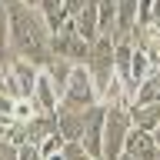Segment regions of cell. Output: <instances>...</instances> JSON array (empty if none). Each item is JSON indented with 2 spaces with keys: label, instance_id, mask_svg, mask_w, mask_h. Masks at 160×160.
Returning a JSON list of instances; mask_svg holds the SVG:
<instances>
[{
  "label": "cell",
  "instance_id": "18",
  "mask_svg": "<svg viewBox=\"0 0 160 160\" xmlns=\"http://www.w3.org/2000/svg\"><path fill=\"white\" fill-rule=\"evenodd\" d=\"M7 47H10V13L0 3V50H7Z\"/></svg>",
  "mask_w": 160,
  "mask_h": 160
},
{
  "label": "cell",
  "instance_id": "15",
  "mask_svg": "<svg viewBox=\"0 0 160 160\" xmlns=\"http://www.w3.org/2000/svg\"><path fill=\"white\" fill-rule=\"evenodd\" d=\"M60 160H93V157H90V150L80 140H67L63 150H60Z\"/></svg>",
  "mask_w": 160,
  "mask_h": 160
},
{
  "label": "cell",
  "instance_id": "17",
  "mask_svg": "<svg viewBox=\"0 0 160 160\" xmlns=\"http://www.w3.org/2000/svg\"><path fill=\"white\" fill-rule=\"evenodd\" d=\"M33 113H40V110L33 107V100H30V97H23V100L13 103V123H27Z\"/></svg>",
  "mask_w": 160,
  "mask_h": 160
},
{
  "label": "cell",
  "instance_id": "9",
  "mask_svg": "<svg viewBox=\"0 0 160 160\" xmlns=\"http://www.w3.org/2000/svg\"><path fill=\"white\" fill-rule=\"evenodd\" d=\"M83 117L87 110H73V107H57V123H60V133L67 140H80L83 137Z\"/></svg>",
  "mask_w": 160,
  "mask_h": 160
},
{
  "label": "cell",
  "instance_id": "19",
  "mask_svg": "<svg viewBox=\"0 0 160 160\" xmlns=\"http://www.w3.org/2000/svg\"><path fill=\"white\" fill-rule=\"evenodd\" d=\"M0 160H20V147L13 143V140H0Z\"/></svg>",
  "mask_w": 160,
  "mask_h": 160
},
{
  "label": "cell",
  "instance_id": "5",
  "mask_svg": "<svg viewBox=\"0 0 160 160\" xmlns=\"http://www.w3.org/2000/svg\"><path fill=\"white\" fill-rule=\"evenodd\" d=\"M103 127H107V103H97V107L87 110V117H83V137H80V143L90 150L93 160H103Z\"/></svg>",
  "mask_w": 160,
  "mask_h": 160
},
{
  "label": "cell",
  "instance_id": "1",
  "mask_svg": "<svg viewBox=\"0 0 160 160\" xmlns=\"http://www.w3.org/2000/svg\"><path fill=\"white\" fill-rule=\"evenodd\" d=\"M83 67L90 70V77H93V83H97V90H100V100H103L110 83L117 80V40L110 37V33H100V37L90 43V57H87Z\"/></svg>",
  "mask_w": 160,
  "mask_h": 160
},
{
  "label": "cell",
  "instance_id": "11",
  "mask_svg": "<svg viewBox=\"0 0 160 160\" xmlns=\"http://www.w3.org/2000/svg\"><path fill=\"white\" fill-rule=\"evenodd\" d=\"M130 117L137 130H153L160 127V103H130Z\"/></svg>",
  "mask_w": 160,
  "mask_h": 160
},
{
  "label": "cell",
  "instance_id": "16",
  "mask_svg": "<svg viewBox=\"0 0 160 160\" xmlns=\"http://www.w3.org/2000/svg\"><path fill=\"white\" fill-rule=\"evenodd\" d=\"M157 0H137V27H153Z\"/></svg>",
  "mask_w": 160,
  "mask_h": 160
},
{
  "label": "cell",
  "instance_id": "22",
  "mask_svg": "<svg viewBox=\"0 0 160 160\" xmlns=\"http://www.w3.org/2000/svg\"><path fill=\"white\" fill-rule=\"evenodd\" d=\"M150 60H153V70H157V73H160V53H153V57H150Z\"/></svg>",
  "mask_w": 160,
  "mask_h": 160
},
{
  "label": "cell",
  "instance_id": "6",
  "mask_svg": "<svg viewBox=\"0 0 160 160\" xmlns=\"http://www.w3.org/2000/svg\"><path fill=\"white\" fill-rule=\"evenodd\" d=\"M33 107L40 110V113H57V107H60V90H57V83L50 80V73L47 70H40V77H37V87H33Z\"/></svg>",
  "mask_w": 160,
  "mask_h": 160
},
{
  "label": "cell",
  "instance_id": "23",
  "mask_svg": "<svg viewBox=\"0 0 160 160\" xmlns=\"http://www.w3.org/2000/svg\"><path fill=\"white\" fill-rule=\"evenodd\" d=\"M3 137H7V123H0V140H3Z\"/></svg>",
  "mask_w": 160,
  "mask_h": 160
},
{
  "label": "cell",
  "instance_id": "3",
  "mask_svg": "<svg viewBox=\"0 0 160 160\" xmlns=\"http://www.w3.org/2000/svg\"><path fill=\"white\" fill-rule=\"evenodd\" d=\"M60 103H63V107H73V110H90V107H97V103H103L97 83H93V77H90V70L83 67V63L73 70V77H70Z\"/></svg>",
  "mask_w": 160,
  "mask_h": 160
},
{
  "label": "cell",
  "instance_id": "25",
  "mask_svg": "<svg viewBox=\"0 0 160 160\" xmlns=\"http://www.w3.org/2000/svg\"><path fill=\"white\" fill-rule=\"evenodd\" d=\"M23 3H30V7H40V0H23Z\"/></svg>",
  "mask_w": 160,
  "mask_h": 160
},
{
  "label": "cell",
  "instance_id": "24",
  "mask_svg": "<svg viewBox=\"0 0 160 160\" xmlns=\"http://www.w3.org/2000/svg\"><path fill=\"white\" fill-rule=\"evenodd\" d=\"M153 140H157V147H160V127H157V130H153Z\"/></svg>",
  "mask_w": 160,
  "mask_h": 160
},
{
  "label": "cell",
  "instance_id": "7",
  "mask_svg": "<svg viewBox=\"0 0 160 160\" xmlns=\"http://www.w3.org/2000/svg\"><path fill=\"white\" fill-rule=\"evenodd\" d=\"M123 153H130V157H137V160H160V147H157V140H153V133L150 130H137V127L130 130Z\"/></svg>",
  "mask_w": 160,
  "mask_h": 160
},
{
  "label": "cell",
  "instance_id": "12",
  "mask_svg": "<svg viewBox=\"0 0 160 160\" xmlns=\"http://www.w3.org/2000/svg\"><path fill=\"white\" fill-rule=\"evenodd\" d=\"M43 70L50 73V80L57 83L60 97H63V90H67V83H70V77H73V70H77V63H73V60H67V57H50V63H47Z\"/></svg>",
  "mask_w": 160,
  "mask_h": 160
},
{
  "label": "cell",
  "instance_id": "10",
  "mask_svg": "<svg viewBox=\"0 0 160 160\" xmlns=\"http://www.w3.org/2000/svg\"><path fill=\"white\" fill-rule=\"evenodd\" d=\"M70 20L77 23V30H80V33H83V37L90 40V43H93V40H97L100 33H103V30H100V7H97V0H90L87 7L80 10L77 17H70Z\"/></svg>",
  "mask_w": 160,
  "mask_h": 160
},
{
  "label": "cell",
  "instance_id": "14",
  "mask_svg": "<svg viewBox=\"0 0 160 160\" xmlns=\"http://www.w3.org/2000/svg\"><path fill=\"white\" fill-rule=\"evenodd\" d=\"M130 103H160V73L157 70H150L147 77L140 80V87H137Z\"/></svg>",
  "mask_w": 160,
  "mask_h": 160
},
{
  "label": "cell",
  "instance_id": "21",
  "mask_svg": "<svg viewBox=\"0 0 160 160\" xmlns=\"http://www.w3.org/2000/svg\"><path fill=\"white\" fill-rule=\"evenodd\" d=\"M87 3H90V0H63V7H67V17H77L80 10L87 7Z\"/></svg>",
  "mask_w": 160,
  "mask_h": 160
},
{
  "label": "cell",
  "instance_id": "26",
  "mask_svg": "<svg viewBox=\"0 0 160 160\" xmlns=\"http://www.w3.org/2000/svg\"><path fill=\"white\" fill-rule=\"evenodd\" d=\"M120 160H137V157H130V153H123V157H120Z\"/></svg>",
  "mask_w": 160,
  "mask_h": 160
},
{
  "label": "cell",
  "instance_id": "4",
  "mask_svg": "<svg viewBox=\"0 0 160 160\" xmlns=\"http://www.w3.org/2000/svg\"><path fill=\"white\" fill-rule=\"evenodd\" d=\"M50 50H53V57H67V60H73V63L80 67V63H87V57H90V40L77 30L73 20H67V23L53 33Z\"/></svg>",
  "mask_w": 160,
  "mask_h": 160
},
{
  "label": "cell",
  "instance_id": "8",
  "mask_svg": "<svg viewBox=\"0 0 160 160\" xmlns=\"http://www.w3.org/2000/svg\"><path fill=\"white\" fill-rule=\"evenodd\" d=\"M23 130H27V143H37V147H43V140L53 137V133L60 130L57 113H33V117L23 123Z\"/></svg>",
  "mask_w": 160,
  "mask_h": 160
},
{
  "label": "cell",
  "instance_id": "20",
  "mask_svg": "<svg viewBox=\"0 0 160 160\" xmlns=\"http://www.w3.org/2000/svg\"><path fill=\"white\" fill-rule=\"evenodd\" d=\"M20 160H47V157H43V150L37 143H23L20 147Z\"/></svg>",
  "mask_w": 160,
  "mask_h": 160
},
{
  "label": "cell",
  "instance_id": "2",
  "mask_svg": "<svg viewBox=\"0 0 160 160\" xmlns=\"http://www.w3.org/2000/svg\"><path fill=\"white\" fill-rule=\"evenodd\" d=\"M130 130H133L130 103H110L107 107V127H103V160H120L123 157Z\"/></svg>",
  "mask_w": 160,
  "mask_h": 160
},
{
  "label": "cell",
  "instance_id": "27",
  "mask_svg": "<svg viewBox=\"0 0 160 160\" xmlns=\"http://www.w3.org/2000/svg\"><path fill=\"white\" fill-rule=\"evenodd\" d=\"M157 30H160V23H157Z\"/></svg>",
  "mask_w": 160,
  "mask_h": 160
},
{
  "label": "cell",
  "instance_id": "13",
  "mask_svg": "<svg viewBox=\"0 0 160 160\" xmlns=\"http://www.w3.org/2000/svg\"><path fill=\"white\" fill-rule=\"evenodd\" d=\"M40 13H43V20H47V27H50V33H57L63 23H67V7H63V0H40Z\"/></svg>",
  "mask_w": 160,
  "mask_h": 160
}]
</instances>
